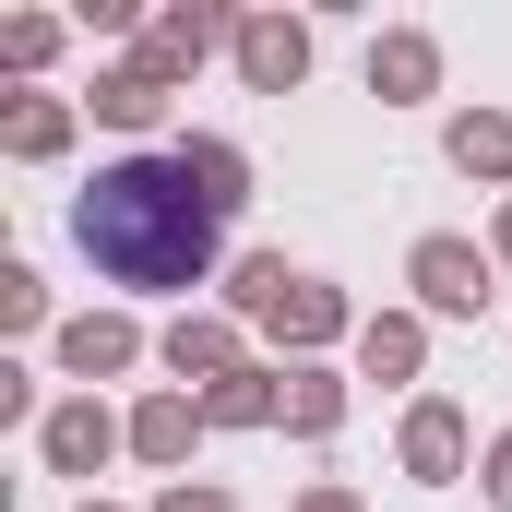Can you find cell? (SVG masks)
<instances>
[{
  "instance_id": "obj_1",
  "label": "cell",
  "mask_w": 512,
  "mask_h": 512,
  "mask_svg": "<svg viewBox=\"0 0 512 512\" xmlns=\"http://www.w3.org/2000/svg\"><path fill=\"white\" fill-rule=\"evenodd\" d=\"M227 167L215 155H120L96 167V191L72 203V239L108 286H143V298H179L203 286L215 251H227Z\"/></svg>"
}]
</instances>
